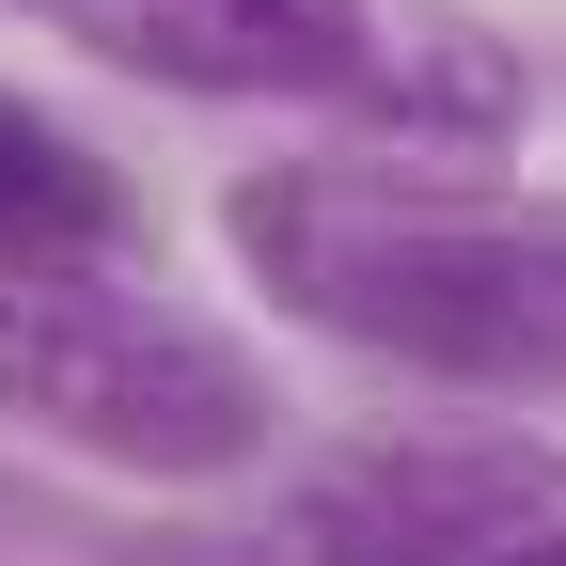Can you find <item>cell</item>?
<instances>
[{
    "mask_svg": "<svg viewBox=\"0 0 566 566\" xmlns=\"http://www.w3.org/2000/svg\"><path fill=\"white\" fill-rule=\"evenodd\" d=\"M268 315L457 394H566V189L424 158H283L221 205Z\"/></svg>",
    "mask_w": 566,
    "mask_h": 566,
    "instance_id": "obj_1",
    "label": "cell"
},
{
    "mask_svg": "<svg viewBox=\"0 0 566 566\" xmlns=\"http://www.w3.org/2000/svg\"><path fill=\"white\" fill-rule=\"evenodd\" d=\"M0 441H48L126 488H221L283 441L268 346L111 252L0 268Z\"/></svg>",
    "mask_w": 566,
    "mask_h": 566,
    "instance_id": "obj_2",
    "label": "cell"
},
{
    "mask_svg": "<svg viewBox=\"0 0 566 566\" xmlns=\"http://www.w3.org/2000/svg\"><path fill=\"white\" fill-rule=\"evenodd\" d=\"M95 63L221 111H315L363 126L378 158H472L535 111V80L488 48L457 0H32Z\"/></svg>",
    "mask_w": 566,
    "mask_h": 566,
    "instance_id": "obj_3",
    "label": "cell"
},
{
    "mask_svg": "<svg viewBox=\"0 0 566 566\" xmlns=\"http://www.w3.org/2000/svg\"><path fill=\"white\" fill-rule=\"evenodd\" d=\"M300 566H566V457L504 424H409L300 472Z\"/></svg>",
    "mask_w": 566,
    "mask_h": 566,
    "instance_id": "obj_4",
    "label": "cell"
},
{
    "mask_svg": "<svg viewBox=\"0 0 566 566\" xmlns=\"http://www.w3.org/2000/svg\"><path fill=\"white\" fill-rule=\"evenodd\" d=\"M126 237V174L95 158L63 111L0 95V268H48V252H111Z\"/></svg>",
    "mask_w": 566,
    "mask_h": 566,
    "instance_id": "obj_5",
    "label": "cell"
}]
</instances>
